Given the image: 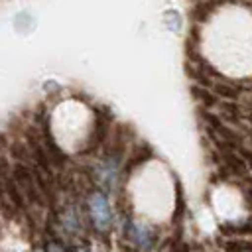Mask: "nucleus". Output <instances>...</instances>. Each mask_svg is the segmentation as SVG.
Here are the masks:
<instances>
[{
  "label": "nucleus",
  "instance_id": "f257e3e1",
  "mask_svg": "<svg viewBox=\"0 0 252 252\" xmlns=\"http://www.w3.org/2000/svg\"><path fill=\"white\" fill-rule=\"evenodd\" d=\"M87 205H89L93 226L96 230H108L110 224H112V211H110V205H108L106 195L102 191H93L89 195Z\"/></svg>",
  "mask_w": 252,
  "mask_h": 252
},
{
  "label": "nucleus",
  "instance_id": "f03ea898",
  "mask_svg": "<svg viewBox=\"0 0 252 252\" xmlns=\"http://www.w3.org/2000/svg\"><path fill=\"white\" fill-rule=\"evenodd\" d=\"M124 232H126V236H128L138 248H142V250L150 248L152 242H154V230H152V226L146 224V222L128 220L126 226H124Z\"/></svg>",
  "mask_w": 252,
  "mask_h": 252
},
{
  "label": "nucleus",
  "instance_id": "7ed1b4c3",
  "mask_svg": "<svg viewBox=\"0 0 252 252\" xmlns=\"http://www.w3.org/2000/svg\"><path fill=\"white\" fill-rule=\"evenodd\" d=\"M209 14H211V4H209V2H199V4H195L193 16H195L197 20H207Z\"/></svg>",
  "mask_w": 252,
  "mask_h": 252
},
{
  "label": "nucleus",
  "instance_id": "20e7f679",
  "mask_svg": "<svg viewBox=\"0 0 252 252\" xmlns=\"http://www.w3.org/2000/svg\"><path fill=\"white\" fill-rule=\"evenodd\" d=\"M215 91L220 94V96H226V98H234L238 94V91L232 87V85H226V83H220L215 87Z\"/></svg>",
  "mask_w": 252,
  "mask_h": 252
},
{
  "label": "nucleus",
  "instance_id": "39448f33",
  "mask_svg": "<svg viewBox=\"0 0 252 252\" xmlns=\"http://www.w3.org/2000/svg\"><path fill=\"white\" fill-rule=\"evenodd\" d=\"M12 154L16 156V159L22 163V161H26L28 159V150H26V146L22 144V142H16V144H12Z\"/></svg>",
  "mask_w": 252,
  "mask_h": 252
},
{
  "label": "nucleus",
  "instance_id": "423d86ee",
  "mask_svg": "<svg viewBox=\"0 0 252 252\" xmlns=\"http://www.w3.org/2000/svg\"><path fill=\"white\" fill-rule=\"evenodd\" d=\"M193 93H197V96H199V98H201L205 104H209V106H211V104H215V98L211 96V93H209V91L199 89V87H193Z\"/></svg>",
  "mask_w": 252,
  "mask_h": 252
},
{
  "label": "nucleus",
  "instance_id": "0eeeda50",
  "mask_svg": "<svg viewBox=\"0 0 252 252\" xmlns=\"http://www.w3.org/2000/svg\"><path fill=\"white\" fill-rule=\"evenodd\" d=\"M47 252H65V250H63L59 244H55V242H53V244H49V246H47Z\"/></svg>",
  "mask_w": 252,
  "mask_h": 252
}]
</instances>
